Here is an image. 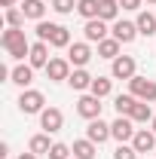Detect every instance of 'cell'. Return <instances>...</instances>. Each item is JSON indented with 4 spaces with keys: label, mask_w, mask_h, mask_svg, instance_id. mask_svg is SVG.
Listing matches in <instances>:
<instances>
[{
    "label": "cell",
    "mask_w": 156,
    "mask_h": 159,
    "mask_svg": "<svg viewBox=\"0 0 156 159\" xmlns=\"http://www.w3.org/2000/svg\"><path fill=\"white\" fill-rule=\"evenodd\" d=\"M0 43L9 52V58H16V61H21L25 55H31V43H28V37H25L21 28H6L3 37H0Z\"/></svg>",
    "instance_id": "cell-1"
},
{
    "label": "cell",
    "mask_w": 156,
    "mask_h": 159,
    "mask_svg": "<svg viewBox=\"0 0 156 159\" xmlns=\"http://www.w3.org/2000/svg\"><path fill=\"white\" fill-rule=\"evenodd\" d=\"M19 110L25 116H31V113H43L46 110V98H43V92L37 89H25L19 95Z\"/></svg>",
    "instance_id": "cell-2"
},
{
    "label": "cell",
    "mask_w": 156,
    "mask_h": 159,
    "mask_svg": "<svg viewBox=\"0 0 156 159\" xmlns=\"http://www.w3.org/2000/svg\"><path fill=\"white\" fill-rule=\"evenodd\" d=\"M129 92L138 101H156V83L147 77H132L129 80Z\"/></svg>",
    "instance_id": "cell-3"
},
{
    "label": "cell",
    "mask_w": 156,
    "mask_h": 159,
    "mask_svg": "<svg viewBox=\"0 0 156 159\" xmlns=\"http://www.w3.org/2000/svg\"><path fill=\"white\" fill-rule=\"evenodd\" d=\"M135 70H138V64H135L132 55H119V58H113V64H110V77L113 80H132V77H138Z\"/></svg>",
    "instance_id": "cell-4"
},
{
    "label": "cell",
    "mask_w": 156,
    "mask_h": 159,
    "mask_svg": "<svg viewBox=\"0 0 156 159\" xmlns=\"http://www.w3.org/2000/svg\"><path fill=\"white\" fill-rule=\"evenodd\" d=\"M61 125H64V113H61L58 107H46V110L40 113V129H43V132L55 135V132H61Z\"/></svg>",
    "instance_id": "cell-5"
},
{
    "label": "cell",
    "mask_w": 156,
    "mask_h": 159,
    "mask_svg": "<svg viewBox=\"0 0 156 159\" xmlns=\"http://www.w3.org/2000/svg\"><path fill=\"white\" fill-rule=\"evenodd\" d=\"M135 132H138V129H135V122H132L129 116H117L113 122H110V135H113L119 144L132 141V138H135Z\"/></svg>",
    "instance_id": "cell-6"
},
{
    "label": "cell",
    "mask_w": 156,
    "mask_h": 159,
    "mask_svg": "<svg viewBox=\"0 0 156 159\" xmlns=\"http://www.w3.org/2000/svg\"><path fill=\"white\" fill-rule=\"evenodd\" d=\"M71 67H74V64H71L67 58H49V64H46V77L52 80V83H61V80L67 83V77L74 74Z\"/></svg>",
    "instance_id": "cell-7"
},
{
    "label": "cell",
    "mask_w": 156,
    "mask_h": 159,
    "mask_svg": "<svg viewBox=\"0 0 156 159\" xmlns=\"http://www.w3.org/2000/svg\"><path fill=\"white\" fill-rule=\"evenodd\" d=\"M77 113H80L83 119H98V116H101V98L92 95V92H89V95H83V98L77 101Z\"/></svg>",
    "instance_id": "cell-8"
},
{
    "label": "cell",
    "mask_w": 156,
    "mask_h": 159,
    "mask_svg": "<svg viewBox=\"0 0 156 159\" xmlns=\"http://www.w3.org/2000/svg\"><path fill=\"white\" fill-rule=\"evenodd\" d=\"M89 58H92L89 43H71V46H67V61H71L74 67H86Z\"/></svg>",
    "instance_id": "cell-9"
},
{
    "label": "cell",
    "mask_w": 156,
    "mask_h": 159,
    "mask_svg": "<svg viewBox=\"0 0 156 159\" xmlns=\"http://www.w3.org/2000/svg\"><path fill=\"white\" fill-rule=\"evenodd\" d=\"M86 138L95 141V144H104V141L113 138V135H110V125L98 116V119H89V125H86Z\"/></svg>",
    "instance_id": "cell-10"
},
{
    "label": "cell",
    "mask_w": 156,
    "mask_h": 159,
    "mask_svg": "<svg viewBox=\"0 0 156 159\" xmlns=\"http://www.w3.org/2000/svg\"><path fill=\"white\" fill-rule=\"evenodd\" d=\"M83 34H86V43H101L107 37V21L104 19H89L86 28H83Z\"/></svg>",
    "instance_id": "cell-11"
},
{
    "label": "cell",
    "mask_w": 156,
    "mask_h": 159,
    "mask_svg": "<svg viewBox=\"0 0 156 159\" xmlns=\"http://www.w3.org/2000/svg\"><path fill=\"white\" fill-rule=\"evenodd\" d=\"M110 31H113V37H117L119 43H132V40L138 37V25L135 21H126V19H117Z\"/></svg>",
    "instance_id": "cell-12"
},
{
    "label": "cell",
    "mask_w": 156,
    "mask_h": 159,
    "mask_svg": "<svg viewBox=\"0 0 156 159\" xmlns=\"http://www.w3.org/2000/svg\"><path fill=\"white\" fill-rule=\"evenodd\" d=\"M132 147L138 153H156V135L147 132V129H138L135 138H132Z\"/></svg>",
    "instance_id": "cell-13"
},
{
    "label": "cell",
    "mask_w": 156,
    "mask_h": 159,
    "mask_svg": "<svg viewBox=\"0 0 156 159\" xmlns=\"http://www.w3.org/2000/svg\"><path fill=\"white\" fill-rule=\"evenodd\" d=\"M28 64H31V67H46V64H49V43H43V40L31 43V55H28Z\"/></svg>",
    "instance_id": "cell-14"
},
{
    "label": "cell",
    "mask_w": 156,
    "mask_h": 159,
    "mask_svg": "<svg viewBox=\"0 0 156 159\" xmlns=\"http://www.w3.org/2000/svg\"><path fill=\"white\" fill-rule=\"evenodd\" d=\"M92 80H95V77H89L86 67H74V74L67 77V86L77 89V92H83V89H92Z\"/></svg>",
    "instance_id": "cell-15"
},
{
    "label": "cell",
    "mask_w": 156,
    "mask_h": 159,
    "mask_svg": "<svg viewBox=\"0 0 156 159\" xmlns=\"http://www.w3.org/2000/svg\"><path fill=\"white\" fill-rule=\"evenodd\" d=\"M119 46H122V43H119L117 37H104L101 40V43H98V58H119Z\"/></svg>",
    "instance_id": "cell-16"
},
{
    "label": "cell",
    "mask_w": 156,
    "mask_h": 159,
    "mask_svg": "<svg viewBox=\"0 0 156 159\" xmlns=\"http://www.w3.org/2000/svg\"><path fill=\"white\" fill-rule=\"evenodd\" d=\"M28 150H31V153H37V156H49V150H52V144H49V132L34 135V138L28 141Z\"/></svg>",
    "instance_id": "cell-17"
},
{
    "label": "cell",
    "mask_w": 156,
    "mask_h": 159,
    "mask_svg": "<svg viewBox=\"0 0 156 159\" xmlns=\"http://www.w3.org/2000/svg\"><path fill=\"white\" fill-rule=\"evenodd\" d=\"M9 83L28 89V86L34 83V67H31V64H19V67H12V80H9Z\"/></svg>",
    "instance_id": "cell-18"
},
{
    "label": "cell",
    "mask_w": 156,
    "mask_h": 159,
    "mask_svg": "<svg viewBox=\"0 0 156 159\" xmlns=\"http://www.w3.org/2000/svg\"><path fill=\"white\" fill-rule=\"evenodd\" d=\"M135 25H138V34L141 37H153L156 34V16L153 12H138Z\"/></svg>",
    "instance_id": "cell-19"
},
{
    "label": "cell",
    "mask_w": 156,
    "mask_h": 159,
    "mask_svg": "<svg viewBox=\"0 0 156 159\" xmlns=\"http://www.w3.org/2000/svg\"><path fill=\"white\" fill-rule=\"evenodd\" d=\"M74 159H95L98 153V147H95V141H89V138H83V141H74Z\"/></svg>",
    "instance_id": "cell-20"
},
{
    "label": "cell",
    "mask_w": 156,
    "mask_h": 159,
    "mask_svg": "<svg viewBox=\"0 0 156 159\" xmlns=\"http://www.w3.org/2000/svg\"><path fill=\"white\" fill-rule=\"evenodd\" d=\"M21 12H25V19L43 21V12H46V3H43V0H21Z\"/></svg>",
    "instance_id": "cell-21"
},
{
    "label": "cell",
    "mask_w": 156,
    "mask_h": 159,
    "mask_svg": "<svg viewBox=\"0 0 156 159\" xmlns=\"http://www.w3.org/2000/svg\"><path fill=\"white\" fill-rule=\"evenodd\" d=\"M132 122H153V110H150V101H135L132 113H129Z\"/></svg>",
    "instance_id": "cell-22"
},
{
    "label": "cell",
    "mask_w": 156,
    "mask_h": 159,
    "mask_svg": "<svg viewBox=\"0 0 156 159\" xmlns=\"http://www.w3.org/2000/svg\"><path fill=\"white\" fill-rule=\"evenodd\" d=\"M117 16H119V0H101V6H98V19L117 21Z\"/></svg>",
    "instance_id": "cell-23"
},
{
    "label": "cell",
    "mask_w": 156,
    "mask_h": 159,
    "mask_svg": "<svg viewBox=\"0 0 156 159\" xmlns=\"http://www.w3.org/2000/svg\"><path fill=\"white\" fill-rule=\"evenodd\" d=\"M89 92H92V95H98V98H107V95L113 92V80H110V77H95Z\"/></svg>",
    "instance_id": "cell-24"
},
{
    "label": "cell",
    "mask_w": 156,
    "mask_h": 159,
    "mask_svg": "<svg viewBox=\"0 0 156 159\" xmlns=\"http://www.w3.org/2000/svg\"><path fill=\"white\" fill-rule=\"evenodd\" d=\"M135 95H132V92H129V95H117V98H113V107H117V113L119 116H129V113H132V107H135Z\"/></svg>",
    "instance_id": "cell-25"
},
{
    "label": "cell",
    "mask_w": 156,
    "mask_h": 159,
    "mask_svg": "<svg viewBox=\"0 0 156 159\" xmlns=\"http://www.w3.org/2000/svg\"><path fill=\"white\" fill-rule=\"evenodd\" d=\"M98 6H101V0H80V3H77V12L89 21V19H98Z\"/></svg>",
    "instance_id": "cell-26"
},
{
    "label": "cell",
    "mask_w": 156,
    "mask_h": 159,
    "mask_svg": "<svg viewBox=\"0 0 156 159\" xmlns=\"http://www.w3.org/2000/svg\"><path fill=\"white\" fill-rule=\"evenodd\" d=\"M49 46H55V49H67V46H71V31L58 25L55 34H52V40H49Z\"/></svg>",
    "instance_id": "cell-27"
},
{
    "label": "cell",
    "mask_w": 156,
    "mask_h": 159,
    "mask_svg": "<svg viewBox=\"0 0 156 159\" xmlns=\"http://www.w3.org/2000/svg\"><path fill=\"white\" fill-rule=\"evenodd\" d=\"M55 28H58V25H52V21H37V40L49 43L52 34H55Z\"/></svg>",
    "instance_id": "cell-28"
},
{
    "label": "cell",
    "mask_w": 156,
    "mask_h": 159,
    "mask_svg": "<svg viewBox=\"0 0 156 159\" xmlns=\"http://www.w3.org/2000/svg\"><path fill=\"white\" fill-rule=\"evenodd\" d=\"M21 21H25L21 6H9V9H6V25H9V28H21Z\"/></svg>",
    "instance_id": "cell-29"
},
{
    "label": "cell",
    "mask_w": 156,
    "mask_h": 159,
    "mask_svg": "<svg viewBox=\"0 0 156 159\" xmlns=\"http://www.w3.org/2000/svg\"><path fill=\"white\" fill-rule=\"evenodd\" d=\"M80 0H52V9L58 12V16H67V12H74L77 9Z\"/></svg>",
    "instance_id": "cell-30"
},
{
    "label": "cell",
    "mask_w": 156,
    "mask_h": 159,
    "mask_svg": "<svg viewBox=\"0 0 156 159\" xmlns=\"http://www.w3.org/2000/svg\"><path fill=\"white\" fill-rule=\"evenodd\" d=\"M71 153H74V150H71L67 144H61V141H55V144H52V150H49V159H67Z\"/></svg>",
    "instance_id": "cell-31"
},
{
    "label": "cell",
    "mask_w": 156,
    "mask_h": 159,
    "mask_svg": "<svg viewBox=\"0 0 156 159\" xmlns=\"http://www.w3.org/2000/svg\"><path fill=\"white\" fill-rule=\"evenodd\" d=\"M113 159H138V150L132 144H119L117 150H113Z\"/></svg>",
    "instance_id": "cell-32"
},
{
    "label": "cell",
    "mask_w": 156,
    "mask_h": 159,
    "mask_svg": "<svg viewBox=\"0 0 156 159\" xmlns=\"http://www.w3.org/2000/svg\"><path fill=\"white\" fill-rule=\"evenodd\" d=\"M141 3H144V0H119L122 9H141Z\"/></svg>",
    "instance_id": "cell-33"
},
{
    "label": "cell",
    "mask_w": 156,
    "mask_h": 159,
    "mask_svg": "<svg viewBox=\"0 0 156 159\" xmlns=\"http://www.w3.org/2000/svg\"><path fill=\"white\" fill-rule=\"evenodd\" d=\"M19 159H37V153H31V150H28V153H21Z\"/></svg>",
    "instance_id": "cell-34"
},
{
    "label": "cell",
    "mask_w": 156,
    "mask_h": 159,
    "mask_svg": "<svg viewBox=\"0 0 156 159\" xmlns=\"http://www.w3.org/2000/svg\"><path fill=\"white\" fill-rule=\"evenodd\" d=\"M0 3H3V6H6V9H9V6H12V3H16V0H0Z\"/></svg>",
    "instance_id": "cell-35"
},
{
    "label": "cell",
    "mask_w": 156,
    "mask_h": 159,
    "mask_svg": "<svg viewBox=\"0 0 156 159\" xmlns=\"http://www.w3.org/2000/svg\"><path fill=\"white\" fill-rule=\"evenodd\" d=\"M150 132H153V135H156V116H153V129H150Z\"/></svg>",
    "instance_id": "cell-36"
},
{
    "label": "cell",
    "mask_w": 156,
    "mask_h": 159,
    "mask_svg": "<svg viewBox=\"0 0 156 159\" xmlns=\"http://www.w3.org/2000/svg\"><path fill=\"white\" fill-rule=\"evenodd\" d=\"M147 3H153V6H156V0H147Z\"/></svg>",
    "instance_id": "cell-37"
}]
</instances>
